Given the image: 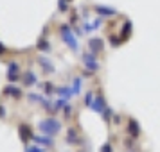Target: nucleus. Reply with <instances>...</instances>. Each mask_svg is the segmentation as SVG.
<instances>
[{"mask_svg": "<svg viewBox=\"0 0 160 152\" xmlns=\"http://www.w3.org/2000/svg\"><path fill=\"white\" fill-rule=\"evenodd\" d=\"M38 129L42 131L45 136H54V134H58L59 132L61 125H59L58 120H54V118H47V120L38 122Z\"/></svg>", "mask_w": 160, "mask_h": 152, "instance_id": "f257e3e1", "label": "nucleus"}, {"mask_svg": "<svg viewBox=\"0 0 160 152\" xmlns=\"http://www.w3.org/2000/svg\"><path fill=\"white\" fill-rule=\"evenodd\" d=\"M59 32H61V38H63V41H65V43L68 45V47H70V48H72L74 52H78V50H79V43H78V39H76L74 32H72L70 29H68L67 25H63Z\"/></svg>", "mask_w": 160, "mask_h": 152, "instance_id": "f03ea898", "label": "nucleus"}, {"mask_svg": "<svg viewBox=\"0 0 160 152\" xmlns=\"http://www.w3.org/2000/svg\"><path fill=\"white\" fill-rule=\"evenodd\" d=\"M83 65H85V68H88L90 72H95V70L99 68V63H97V59H95V54H92V52H85V54H83Z\"/></svg>", "mask_w": 160, "mask_h": 152, "instance_id": "7ed1b4c3", "label": "nucleus"}, {"mask_svg": "<svg viewBox=\"0 0 160 152\" xmlns=\"http://www.w3.org/2000/svg\"><path fill=\"white\" fill-rule=\"evenodd\" d=\"M90 108L94 109L95 113H99V115H104L108 108H106V102H104V97L102 95H95L94 97V102H92V106Z\"/></svg>", "mask_w": 160, "mask_h": 152, "instance_id": "20e7f679", "label": "nucleus"}, {"mask_svg": "<svg viewBox=\"0 0 160 152\" xmlns=\"http://www.w3.org/2000/svg\"><path fill=\"white\" fill-rule=\"evenodd\" d=\"M56 93L59 95V99L63 100H68L74 97V91H72V86H61V88H56Z\"/></svg>", "mask_w": 160, "mask_h": 152, "instance_id": "39448f33", "label": "nucleus"}, {"mask_svg": "<svg viewBox=\"0 0 160 152\" xmlns=\"http://www.w3.org/2000/svg\"><path fill=\"white\" fill-rule=\"evenodd\" d=\"M88 47H90V52H92V54H97V52L102 48V41L99 38H92V39L88 41Z\"/></svg>", "mask_w": 160, "mask_h": 152, "instance_id": "423d86ee", "label": "nucleus"}, {"mask_svg": "<svg viewBox=\"0 0 160 152\" xmlns=\"http://www.w3.org/2000/svg\"><path fill=\"white\" fill-rule=\"evenodd\" d=\"M8 79L9 81H16V79H18V65H16V63H9Z\"/></svg>", "mask_w": 160, "mask_h": 152, "instance_id": "0eeeda50", "label": "nucleus"}, {"mask_svg": "<svg viewBox=\"0 0 160 152\" xmlns=\"http://www.w3.org/2000/svg\"><path fill=\"white\" fill-rule=\"evenodd\" d=\"M95 11H97L99 15H104V16H113V15H117V11H115V9L102 7V6H95Z\"/></svg>", "mask_w": 160, "mask_h": 152, "instance_id": "6e6552de", "label": "nucleus"}, {"mask_svg": "<svg viewBox=\"0 0 160 152\" xmlns=\"http://www.w3.org/2000/svg\"><path fill=\"white\" fill-rule=\"evenodd\" d=\"M40 66H42V68H43V72H47V73L54 72V66L51 65V61H49V59H45V58L40 59Z\"/></svg>", "mask_w": 160, "mask_h": 152, "instance_id": "1a4fd4ad", "label": "nucleus"}, {"mask_svg": "<svg viewBox=\"0 0 160 152\" xmlns=\"http://www.w3.org/2000/svg\"><path fill=\"white\" fill-rule=\"evenodd\" d=\"M128 131H130V134L133 138L138 136V125H137V122H135V120H130V122H128Z\"/></svg>", "mask_w": 160, "mask_h": 152, "instance_id": "9d476101", "label": "nucleus"}, {"mask_svg": "<svg viewBox=\"0 0 160 152\" xmlns=\"http://www.w3.org/2000/svg\"><path fill=\"white\" fill-rule=\"evenodd\" d=\"M32 140L40 145H52V140L51 136H32Z\"/></svg>", "mask_w": 160, "mask_h": 152, "instance_id": "9b49d317", "label": "nucleus"}, {"mask_svg": "<svg viewBox=\"0 0 160 152\" xmlns=\"http://www.w3.org/2000/svg\"><path fill=\"white\" fill-rule=\"evenodd\" d=\"M72 91H74V95L81 93V79L79 77H76V79L72 81Z\"/></svg>", "mask_w": 160, "mask_h": 152, "instance_id": "f8f14e48", "label": "nucleus"}, {"mask_svg": "<svg viewBox=\"0 0 160 152\" xmlns=\"http://www.w3.org/2000/svg\"><path fill=\"white\" fill-rule=\"evenodd\" d=\"M23 82H25V86H32V84H36V75H34V73H27L25 79H23Z\"/></svg>", "mask_w": 160, "mask_h": 152, "instance_id": "ddd939ff", "label": "nucleus"}, {"mask_svg": "<svg viewBox=\"0 0 160 152\" xmlns=\"http://www.w3.org/2000/svg\"><path fill=\"white\" fill-rule=\"evenodd\" d=\"M42 88H43V93L45 95H51V93H54V91H56V88H52L51 82H43V84H42Z\"/></svg>", "mask_w": 160, "mask_h": 152, "instance_id": "4468645a", "label": "nucleus"}, {"mask_svg": "<svg viewBox=\"0 0 160 152\" xmlns=\"http://www.w3.org/2000/svg\"><path fill=\"white\" fill-rule=\"evenodd\" d=\"M6 93L8 95H13V97H20V90L15 86H8L6 88Z\"/></svg>", "mask_w": 160, "mask_h": 152, "instance_id": "2eb2a0df", "label": "nucleus"}, {"mask_svg": "<svg viewBox=\"0 0 160 152\" xmlns=\"http://www.w3.org/2000/svg\"><path fill=\"white\" fill-rule=\"evenodd\" d=\"M67 141H68V143H78V136H76V131H68Z\"/></svg>", "mask_w": 160, "mask_h": 152, "instance_id": "dca6fc26", "label": "nucleus"}, {"mask_svg": "<svg viewBox=\"0 0 160 152\" xmlns=\"http://www.w3.org/2000/svg\"><path fill=\"white\" fill-rule=\"evenodd\" d=\"M40 50L49 52V50H51V47H49V43H47V41H40Z\"/></svg>", "mask_w": 160, "mask_h": 152, "instance_id": "f3484780", "label": "nucleus"}, {"mask_svg": "<svg viewBox=\"0 0 160 152\" xmlns=\"http://www.w3.org/2000/svg\"><path fill=\"white\" fill-rule=\"evenodd\" d=\"M25 152H43L40 147H36V145H32V147H27L25 149Z\"/></svg>", "mask_w": 160, "mask_h": 152, "instance_id": "a211bd4d", "label": "nucleus"}, {"mask_svg": "<svg viewBox=\"0 0 160 152\" xmlns=\"http://www.w3.org/2000/svg\"><path fill=\"white\" fill-rule=\"evenodd\" d=\"M68 6H67V0H59V11H67Z\"/></svg>", "mask_w": 160, "mask_h": 152, "instance_id": "6ab92c4d", "label": "nucleus"}, {"mask_svg": "<svg viewBox=\"0 0 160 152\" xmlns=\"http://www.w3.org/2000/svg\"><path fill=\"white\" fill-rule=\"evenodd\" d=\"M101 152H112V147H110L108 143H106V145H102V150H101Z\"/></svg>", "mask_w": 160, "mask_h": 152, "instance_id": "aec40b11", "label": "nucleus"}]
</instances>
